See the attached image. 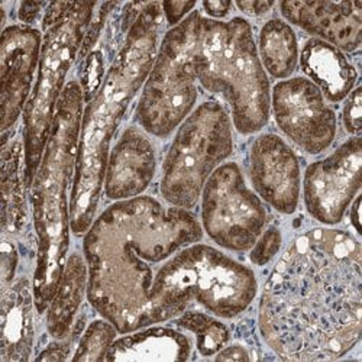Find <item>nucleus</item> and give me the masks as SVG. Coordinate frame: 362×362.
<instances>
[{"instance_id": "nucleus-6", "label": "nucleus", "mask_w": 362, "mask_h": 362, "mask_svg": "<svg viewBox=\"0 0 362 362\" xmlns=\"http://www.w3.org/2000/svg\"><path fill=\"white\" fill-rule=\"evenodd\" d=\"M96 2L48 4L42 26L44 38L38 76L23 112L26 186L31 187L52 129L57 107L66 88V77L81 51L93 21Z\"/></svg>"}, {"instance_id": "nucleus-20", "label": "nucleus", "mask_w": 362, "mask_h": 362, "mask_svg": "<svg viewBox=\"0 0 362 362\" xmlns=\"http://www.w3.org/2000/svg\"><path fill=\"white\" fill-rule=\"evenodd\" d=\"M88 284V267L80 252L66 262L62 280L47 309V330L54 339H66L74 329L76 315L83 303Z\"/></svg>"}, {"instance_id": "nucleus-25", "label": "nucleus", "mask_w": 362, "mask_h": 362, "mask_svg": "<svg viewBox=\"0 0 362 362\" xmlns=\"http://www.w3.org/2000/svg\"><path fill=\"white\" fill-rule=\"evenodd\" d=\"M361 106H362L361 87L356 86L346 96L344 112H342L344 127L354 136H359L361 134V115H362Z\"/></svg>"}, {"instance_id": "nucleus-9", "label": "nucleus", "mask_w": 362, "mask_h": 362, "mask_svg": "<svg viewBox=\"0 0 362 362\" xmlns=\"http://www.w3.org/2000/svg\"><path fill=\"white\" fill-rule=\"evenodd\" d=\"M202 228L228 251H250L268 222V212L236 163H225L202 192Z\"/></svg>"}, {"instance_id": "nucleus-1", "label": "nucleus", "mask_w": 362, "mask_h": 362, "mask_svg": "<svg viewBox=\"0 0 362 362\" xmlns=\"http://www.w3.org/2000/svg\"><path fill=\"white\" fill-rule=\"evenodd\" d=\"M202 223L151 196L115 202L83 240L88 303L120 335L212 303L222 251L200 244Z\"/></svg>"}, {"instance_id": "nucleus-26", "label": "nucleus", "mask_w": 362, "mask_h": 362, "mask_svg": "<svg viewBox=\"0 0 362 362\" xmlns=\"http://www.w3.org/2000/svg\"><path fill=\"white\" fill-rule=\"evenodd\" d=\"M19 262V254L12 240L4 236L2 243V287L6 290L15 281V273Z\"/></svg>"}, {"instance_id": "nucleus-22", "label": "nucleus", "mask_w": 362, "mask_h": 362, "mask_svg": "<svg viewBox=\"0 0 362 362\" xmlns=\"http://www.w3.org/2000/svg\"><path fill=\"white\" fill-rule=\"evenodd\" d=\"M174 325L180 329L193 334L196 339V348L203 356H214L222 348H225L230 339V332L228 326L203 312L186 310L175 317Z\"/></svg>"}, {"instance_id": "nucleus-23", "label": "nucleus", "mask_w": 362, "mask_h": 362, "mask_svg": "<svg viewBox=\"0 0 362 362\" xmlns=\"http://www.w3.org/2000/svg\"><path fill=\"white\" fill-rule=\"evenodd\" d=\"M117 334L119 332L109 320H93L80 337L71 359L77 362L105 361L107 351L117 338Z\"/></svg>"}, {"instance_id": "nucleus-8", "label": "nucleus", "mask_w": 362, "mask_h": 362, "mask_svg": "<svg viewBox=\"0 0 362 362\" xmlns=\"http://www.w3.org/2000/svg\"><path fill=\"white\" fill-rule=\"evenodd\" d=\"M233 124L218 102L199 105L181 124L161 168L160 192L174 207L192 210L216 168L233 153Z\"/></svg>"}, {"instance_id": "nucleus-17", "label": "nucleus", "mask_w": 362, "mask_h": 362, "mask_svg": "<svg viewBox=\"0 0 362 362\" xmlns=\"http://www.w3.org/2000/svg\"><path fill=\"white\" fill-rule=\"evenodd\" d=\"M193 344L183 332L168 326H148L116 338L105 361H187Z\"/></svg>"}, {"instance_id": "nucleus-10", "label": "nucleus", "mask_w": 362, "mask_h": 362, "mask_svg": "<svg viewBox=\"0 0 362 362\" xmlns=\"http://www.w3.org/2000/svg\"><path fill=\"white\" fill-rule=\"evenodd\" d=\"M271 112L279 129L310 156L322 154L337 138V113L308 77L279 81L271 90Z\"/></svg>"}, {"instance_id": "nucleus-19", "label": "nucleus", "mask_w": 362, "mask_h": 362, "mask_svg": "<svg viewBox=\"0 0 362 362\" xmlns=\"http://www.w3.org/2000/svg\"><path fill=\"white\" fill-rule=\"evenodd\" d=\"M0 187H2L4 236H19L28 223L23 139L15 138L9 144L2 145Z\"/></svg>"}, {"instance_id": "nucleus-24", "label": "nucleus", "mask_w": 362, "mask_h": 362, "mask_svg": "<svg viewBox=\"0 0 362 362\" xmlns=\"http://www.w3.org/2000/svg\"><path fill=\"white\" fill-rule=\"evenodd\" d=\"M283 244V236L279 228L269 226L264 229V232L257 239L255 245L250 250V259L257 267L267 265L271 259H273Z\"/></svg>"}, {"instance_id": "nucleus-13", "label": "nucleus", "mask_w": 362, "mask_h": 362, "mask_svg": "<svg viewBox=\"0 0 362 362\" xmlns=\"http://www.w3.org/2000/svg\"><path fill=\"white\" fill-rule=\"evenodd\" d=\"M250 177L262 202L283 215L300 203L301 170L293 148L276 134L258 135L250 148Z\"/></svg>"}, {"instance_id": "nucleus-30", "label": "nucleus", "mask_w": 362, "mask_h": 362, "mask_svg": "<svg viewBox=\"0 0 362 362\" xmlns=\"http://www.w3.org/2000/svg\"><path fill=\"white\" fill-rule=\"evenodd\" d=\"M216 361H250L251 355L243 345H229L222 348L216 355Z\"/></svg>"}, {"instance_id": "nucleus-4", "label": "nucleus", "mask_w": 362, "mask_h": 362, "mask_svg": "<svg viewBox=\"0 0 362 362\" xmlns=\"http://www.w3.org/2000/svg\"><path fill=\"white\" fill-rule=\"evenodd\" d=\"M84 93L69 81L59 99L44 156L31 186L37 262L33 279L35 308L42 315L58 288L70 248V200L81 129Z\"/></svg>"}, {"instance_id": "nucleus-16", "label": "nucleus", "mask_w": 362, "mask_h": 362, "mask_svg": "<svg viewBox=\"0 0 362 362\" xmlns=\"http://www.w3.org/2000/svg\"><path fill=\"white\" fill-rule=\"evenodd\" d=\"M35 300L33 281L21 277L2 291L0 362H26L35 344Z\"/></svg>"}, {"instance_id": "nucleus-14", "label": "nucleus", "mask_w": 362, "mask_h": 362, "mask_svg": "<svg viewBox=\"0 0 362 362\" xmlns=\"http://www.w3.org/2000/svg\"><path fill=\"white\" fill-rule=\"evenodd\" d=\"M287 23L303 29L342 52L359 49L362 42V2H287L279 4Z\"/></svg>"}, {"instance_id": "nucleus-11", "label": "nucleus", "mask_w": 362, "mask_h": 362, "mask_svg": "<svg viewBox=\"0 0 362 362\" xmlns=\"http://www.w3.org/2000/svg\"><path fill=\"white\" fill-rule=\"evenodd\" d=\"M361 136H352L330 156L312 163L303 180L308 214L326 226L342 222L361 190Z\"/></svg>"}, {"instance_id": "nucleus-32", "label": "nucleus", "mask_w": 362, "mask_h": 362, "mask_svg": "<svg viewBox=\"0 0 362 362\" xmlns=\"http://www.w3.org/2000/svg\"><path fill=\"white\" fill-rule=\"evenodd\" d=\"M351 223L358 235H361V194H358L351 203Z\"/></svg>"}, {"instance_id": "nucleus-18", "label": "nucleus", "mask_w": 362, "mask_h": 362, "mask_svg": "<svg viewBox=\"0 0 362 362\" xmlns=\"http://www.w3.org/2000/svg\"><path fill=\"white\" fill-rule=\"evenodd\" d=\"M298 63L306 77L322 90L329 102L337 103L346 99L358 80V71L346 55L316 38L305 44Z\"/></svg>"}, {"instance_id": "nucleus-15", "label": "nucleus", "mask_w": 362, "mask_h": 362, "mask_svg": "<svg viewBox=\"0 0 362 362\" xmlns=\"http://www.w3.org/2000/svg\"><path fill=\"white\" fill-rule=\"evenodd\" d=\"M157 173V151L149 135L138 127H128L110 149L103 192L109 200L139 197Z\"/></svg>"}, {"instance_id": "nucleus-21", "label": "nucleus", "mask_w": 362, "mask_h": 362, "mask_svg": "<svg viewBox=\"0 0 362 362\" xmlns=\"http://www.w3.org/2000/svg\"><path fill=\"white\" fill-rule=\"evenodd\" d=\"M257 49L265 73L277 80L290 78L298 66L297 35L283 19L274 18L262 25Z\"/></svg>"}, {"instance_id": "nucleus-7", "label": "nucleus", "mask_w": 362, "mask_h": 362, "mask_svg": "<svg viewBox=\"0 0 362 362\" xmlns=\"http://www.w3.org/2000/svg\"><path fill=\"white\" fill-rule=\"evenodd\" d=\"M204 16L193 11L170 28L158 45L136 106V122L148 135L168 138L196 109L197 54Z\"/></svg>"}, {"instance_id": "nucleus-29", "label": "nucleus", "mask_w": 362, "mask_h": 362, "mask_svg": "<svg viewBox=\"0 0 362 362\" xmlns=\"http://www.w3.org/2000/svg\"><path fill=\"white\" fill-rule=\"evenodd\" d=\"M240 12H244L248 16L259 18L267 15L271 9L276 6L274 2H261V0H252V2H236L233 4Z\"/></svg>"}, {"instance_id": "nucleus-28", "label": "nucleus", "mask_w": 362, "mask_h": 362, "mask_svg": "<svg viewBox=\"0 0 362 362\" xmlns=\"http://www.w3.org/2000/svg\"><path fill=\"white\" fill-rule=\"evenodd\" d=\"M48 4L45 2H22L19 5L18 18L23 25L31 26L35 23L42 12H45Z\"/></svg>"}, {"instance_id": "nucleus-31", "label": "nucleus", "mask_w": 362, "mask_h": 362, "mask_svg": "<svg viewBox=\"0 0 362 362\" xmlns=\"http://www.w3.org/2000/svg\"><path fill=\"white\" fill-rule=\"evenodd\" d=\"M204 12L212 16L215 21H219V19H223L229 15L230 9L233 8V4L232 2H203L202 4Z\"/></svg>"}, {"instance_id": "nucleus-12", "label": "nucleus", "mask_w": 362, "mask_h": 362, "mask_svg": "<svg viewBox=\"0 0 362 362\" xmlns=\"http://www.w3.org/2000/svg\"><path fill=\"white\" fill-rule=\"evenodd\" d=\"M42 38L37 28L28 25H11L4 29L0 47V107L4 135L16 125L33 95Z\"/></svg>"}, {"instance_id": "nucleus-27", "label": "nucleus", "mask_w": 362, "mask_h": 362, "mask_svg": "<svg viewBox=\"0 0 362 362\" xmlns=\"http://www.w3.org/2000/svg\"><path fill=\"white\" fill-rule=\"evenodd\" d=\"M197 6L196 2H163L161 9L163 15L167 19V23L173 28L185 21Z\"/></svg>"}, {"instance_id": "nucleus-5", "label": "nucleus", "mask_w": 362, "mask_h": 362, "mask_svg": "<svg viewBox=\"0 0 362 362\" xmlns=\"http://www.w3.org/2000/svg\"><path fill=\"white\" fill-rule=\"evenodd\" d=\"M197 80L206 92L228 103L232 124L239 134H257L268 124L269 80L247 19H203Z\"/></svg>"}, {"instance_id": "nucleus-2", "label": "nucleus", "mask_w": 362, "mask_h": 362, "mask_svg": "<svg viewBox=\"0 0 362 362\" xmlns=\"http://www.w3.org/2000/svg\"><path fill=\"white\" fill-rule=\"evenodd\" d=\"M359 240L335 228L298 235L268 276L258 325L286 361H330L352 351L362 326Z\"/></svg>"}, {"instance_id": "nucleus-3", "label": "nucleus", "mask_w": 362, "mask_h": 362, "mask_svg": "<svg viewBox=\"0 0 362 362\" xmlns=\"http://www.w3.org/2000/svg\"><path fill=\"white\" fill-rule=\"evenodd\" d=\"M163 25L161 4H144L95 98L83 112L70 196L71 232L87 233L96 219L110 144L153 69Z\"/></svg>"}]
</instances>
